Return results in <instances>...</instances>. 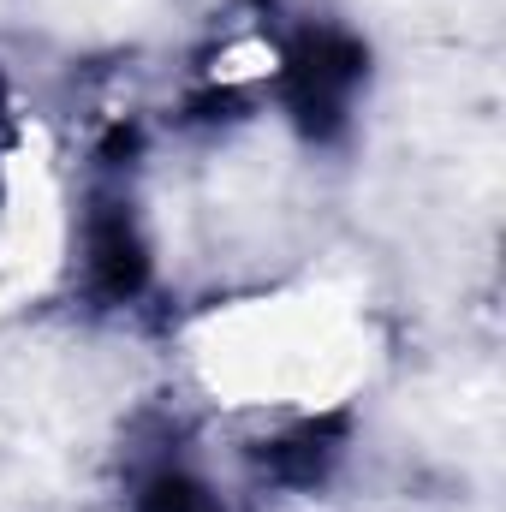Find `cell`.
Returning a JSON list of instances; mask_svg holds the SVG:
<instances>
[{
  "label": "cell",
  "instance_id": "cell-1",
  "mask_svg": "<svg viewBox=\"0 0 506 512\" xmlns=\"http://www.w3.org/2000/svg\"><path fill=\"white\" fill-rule=\"evenodd\" d=\"M364 72H370V54L346 30H310V36H298L292 54H286V72H280L292 120L310 137H334V131L346 126L358 90H364Z\"/></svg>",
  "mask_w": 506,
  "mask_h": 512
},
{
  "label": "cell",
  "instance_id": "cell-2",
  "mask_svg": "<svg viewBox=\"0 0 506 512\" xmlns=\"http://www.w3.org/2000/svg\"><path fill=\"white\" fill-rule=\"evenodd\" d=\"M84 268H90V286L102 298H131L137 292V280H143V245H137V227H131L126 203H102V215H90Z\"/></svg>",
  "mask_w": 506,
  "mask_h": 512
},
{
  "label": "cell",
  "instance_id": "cell-3",
  "mask_svg": "<svg viewBox=\"0 0 506 512\" xmlns=\"http://www.w3.org/2000/svg\"><path fill=\"white\" fill-rule=\"evenodd\" d=\"M340 447H334V435L322 429V423H304V429H292L286 441H274L268 447V471L280 477V483H316L322 471H328V459H334Z\"/></svg>",
  "mask_w": 506,
  "mask_h": 512
},
{
  "label": "cell",
  "instance_id": "cell-4",
  "mask_svg": "<svg viewBox=\"0 0 506 512\" xmlns=\"http://www.w3.org/2000/svg\"><path fill=\"white\" fill-rule=\"evenodd\" d=\"M137 512H221V501L179 465H161L137 483Z\"/></svg>",
  "mask_w": 506,
  "mask_h": 512
},
{
  "label": "cell",
  "instance_id": "cell-5",
  "mask_svg": "<svg viewBox=\"0 0 506 512\" xmlns=\"http://www.w3.org/2000/svg\"><path fill=\"white\" fill-rule=\"evenodd\" d=\"M0 126H6V102H0Z\"/></svg>",
  "mask_w": 506,
  "mask_h": 512
}]
</instances>
